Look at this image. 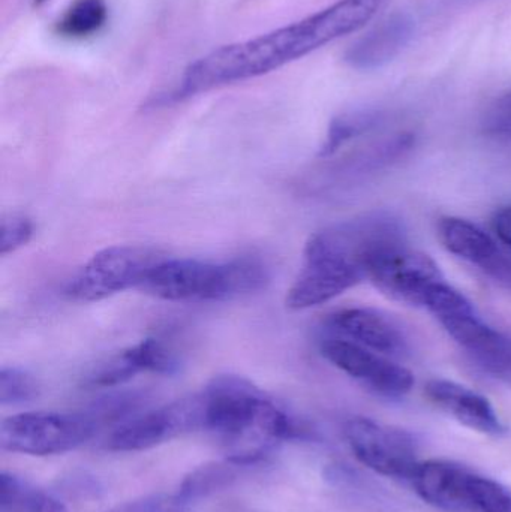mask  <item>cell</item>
Listing matches in <instances>:
<instances>
[{"instance_id": "obj_1", "label": "cell", "mask_w": 511, "mask_h": 512, "mask_svg": "<svg viewBox=\"0 0 511 512\" xmlns=\"http://www.w3.org/2000/svg\"><path fill=\"white\" fill-rule=\"evenodd\" d=\"M381 0H339L323 11L245 42L225 45L195 60L183 72L176 101L216 87L269 74L287 63L350 35L374 17Z\"/></svg>"}, {"instance_id": "obj_2", "label": "cell", "mask_w": 511, "mask_h": 512, "mask_svg": "<svg viewBox=\"0 0 511 512\" xmlns=\"http://www.w3.org/2000/svg\"><path fill=\"white\" fill-rule=\"evenodd\" d=\"M201 396L204 430L222 442L227 459L237 465H258L281 442L302 435L284 408L242 376H216Z\"/></svg>"}, {"instance_id": "obj_3", "label": "cell", "mask_w": 511, "mask_h": 512, "mask_svg": "<svg viewBox=\"0 0 511 512\" xmlns=\"http://www.w3.org/2000/svg\"><path fill=\"white\" fill-rule=\"evenodd\" d=\"M269 279V268L257 256L224 262L167 258L141 289L167 301H230L261 291Z\"/></svg>"}, {"instance_id": "obj_4", "label": "cell", "mask_w": 511, "mask_h": 512, "mask_svg": "<svg viewBox=\"0 0 511 512\" xmlns=\"http://www.w3.org/2000/svg\"><path fill=\"white\" fill-rule=\"evenodd\" d=\"M417 495L446 512H511V493L491 478L450 462H420L411 478Z\"/></svg>"}, {"instance_id": "obj_5", "label": "cell", "mask_w": 511, "mask_h": 512, "mask_svg": "<svg viewBox=\"0 0 511 512\" xmlns=\"http://www.w3.org/2000/svg\"><path fill=\"white\" fill-rule=\"evenodd\" d=\"M150 246L119 245L102 249L78 268L65 288L69 300L93 303L131 288H143L150 273L167 259Z\"/></svg>"}, {"instance_id": "obj_6", "label": "cell", "mask_w": 511, "mask_h": 512, "mask_svg": "<svg viewBox=\"0 0 511 512\" xmlns=\"http://www.w3.org/2000/svg\"><path fill=\"white\" fill-rule=\"evenodd\" d=\"M96 429L98 423L90 414L23 412L0 424V447L27 456H56L86 444Z\"/></svg>"}, {"instance_id": "obj_7", "label": "cell", "mask_w": 511, "mask_h": 512, "mask_svg": "<svg viewBox=\"0 0 511 512\" xmlns=\"http://www.w3.org/2000/svg\"><path fill=\"white\" fill-rule=\"evenodd\" d=\"M363 279L365 271L320 231L306 243L302 270L288 289L285 304L291 310L311 309L344 294Z\"/></svg>"}, {"instance_id": "obj_8", "label": "cell", "mask_w": 511, "mask_h": 512, "mask_svg": "<svg viewBox=\"0 0 511 512\" xmlns=\"http://www.w3.org/2000/svg\"><path fill=\"white\" fill-rule=\"evenodd\" d=\"M195 430H204V400L201 393L183 397L161 408L140 412L117 424L105 441V448L120 453L150 450Z\"/></svg>"}, {"instance_id": "obj_9", "label": "cell", "mask_w": 511, "mask_h": 512, "mask_svg": "<svg viewBox=\"0 0 511 512\" xmlns=\"http://www.w3.org/2000/svg\"><path fill=\"white\" fill-rule=\"evenodd\" d=\"M345 439L356 459L384 477L411 480L419 466V447L411 433L356 417L347 421Z\"/></svg>"}, {"instance_id": "obj_10", "label": "cell", "mask_w": 511, "mask_h": 512, "mask_svg": "<svg viewBox=\"0 0 511 512\" xmlns=\"http://www.w3.org/2000/svg\"><path fill=\"white\" fill-rule=\"evenodd\" d=\"M320 351L329 363L380 396L399 399L413 388L410 370L351 340L327 337L321 342Z\"/></svg>"}, {"instance_id": "obj_11", "label": "cell", "mask_w": 511, "mask_h": 512, "mask_svg": "<svg viewBox=\"0 0 511 512\" xmlns=\"http://www.w3.org/2000/svg\"><path fill=\"white\" fill-rule=\"evenodd\" d=\"M368 279L387 297L411 306H423L429 288L444 280L434 259L405 248L381 256Z\"/></svg>"}, {"instance_id": "obj_12", "label": "cell", "mask_w": 511, "mask_h": 512, "mask_svg": "<svg viewBox=\"0 0 511 512\" xmlns=\"http://www.w3.org/2000/svg\"><path fill=\"white\" fill-rule=\"evenodd\" d=\"M329 328L336 337L351 340L378 354L399 358L410 351L407 334L399 322L371 307L341 310L329 319Z\"/></svg>"}, {"instance_id": "obj_13", "label": "cell", "mask_w": 511, "mask_h": 512, "mask_svg": "<svg viewBox=\"0 0 511 512\" xmlns=\"http://www.w3.org/2000/svg\"><path fill=\"white\" fill-rule=\"evenodd\" d=\"M414 35V18L407 12H393L348 48L345 62L357 71L383 68L410 45Z\"/></svg>"}, {"instance_id": "obj_14", "label": "cell", "mask_w": 511, "mask_h": 512, "mask_svg": "<svg viewBox=\"0 0 511 512\" xmlns=\"http://www.w3.org/2000/svg\"><path fill=\"white\" fill-rule=\"evenodd\" d=\"M426 396L468 429L488 436H503L506 426L486 397L464 385L434 379L426 385Z\"/></svg>"}, {"instance_id": "obj_15", "label": "cell", "mask_w": 511, "mask_h": 512, "mask_svg": "<svg viewBox=\"0 0 511 512\" xmlns=\"http://www.w3.org/2000/svg\"><path fill=\"white\" fill-rule=\"evenodd\" d=\"M438 236L447 251L465 261L480 265L483 270L500 255L494 240L485 231L464 219H441L438 224Z\"/></svg>"}, {"instance_id": "obj_16", "label": "cell", "mask_w": 511, "mask_h": 512, "mask_svg": "<svg viewBox=\"0 0 511 512\" xmlns=\"http://www.w3.org/2000/svg\"><path fill=\"white\" fill-rule=\"evenodd\" d=\"M0 512H69L62 502L24 478L0 475Z\"/></svg>"}, {"instance_id": "obj_17", "label": "cell", "mask_w": 511, "mask_h": 512, "mask_svg": "<svg viewBox=\"0 0 511 512\" xmlns=\"http://www.w3.org/2000/svg\"><path fill=\"white\" fill-rule=\"evenodd\" d=\"M242 469H245V466L237 465L228 459L198 466L197 469L186 475L185 480L180 484L177 495L189 504L192 501L207 498V496L228 489L231 484L236 483Z\"/></svg>"}, {"instance_id": "obj_18", "label": "cell", "mask_w": 511, "mask_h": 512, "mask_svg": "<svg viewBox=\"0 0 511 512\" xmlns=\"http://www.w3.org/2000/svg\"><path fill=\"white\" fill-rule=\"evenodd\" d=\"M108 20L105 0H75L57 21L56 30L68 39H86L101 32Z\"/></svg>"}, {"instance_id": "obj_19", "label": "cell", "mask_w": 511, "mask_h": 512, "mask_svg": "<svg viewBox=\"0 0 511 512\" xmlns=\"http://www.w3.org/2000/svg\"><path fill=\"white\" fill-rule=\"evenodd\" d=\"M129 357L138 373L150 372L156 375L171 376L180 370L177 352L164 340L149 337L128 348Z\"/></svg>"}, {"instance_id": "obj_20", "label": "cell", "mask_w": 511, "mask_h": 512, "mask_svg": "<svg viewBox=\"0 0 511 512\" xmlns=\"http://www.w3.org/2000/svg\"><path fill=\"white\" fill-rule=\"evenodd\" d=\"M380 116L371 111H357V113L344 114L333 120L329 134L320 150V156H330L338 152L351 138L363 134L377 125Z\"/></svg>"}, {"instance_id": "obj_21", "label": "cell", "mask_w": 511, "mask_h": 512, "mask_svg": "<svg viewBox=\"0 0 511 512\" xmlns=\"http://www.w3.org/2000/svg\"><path fill=\"white\" fill-rule=\"evenodd\" d=\"M39 396V382L35 376L18 367L0 370V405L20 406L33 402Z\"/></svg>"}, {"instance_id": "obj_22", "label": "cell", "mask_w": 511, "mask_h": 512, "mask_svg": "<svg viewBox=\"0 0 511 512\" xmlns=\"http://www.w3.org/2000/svg\"><path fill=\"white\" fill-rule=\"evenodd\" d=\"M33 222L21 213H9L0 219V255L14 254L32 240Z\"/></svg>"}, {"instance_id": "obj_23", "label": "cell", "mask_w": 511, "mask_h": 512, "mask_svg": "<svg viewBox=\"0 0 511 512\" xmlns=\"http://www.w3.org/2000/svg\"><path fill=\"white\" fill-rule=\"evenodd\" d=\"M107 512H191L189 502L179 495H149L123 502Z\"/></svg>"}, {"instance_id": "obj_24", "label": "cell", "mask_w": 511, "mask_h": 512, "mask_svg": "<svg viewBox=\"0 0 511 512\" xmlns=\"http://www.w3.org/2000/svg\"><path fill=\"white\" fill-rule=\"evenodd\" d=\"M486 131L492 137L511 143V105L503 101L498 102L497 107L486 120Z\"/></svg>"}, {"instance_id": "obj_25", "label": "cell", "mask_w": 511, "mask_h": 512, "mask_svg": "<svg viewBox=\"0 0 511 512\" xmlns=\"http://www.w3.org/2000/svg\"><path fill=\"white\" fill-rule=\"evenodd\" d=\"M494 230L501 242L511 248V207L500 210L494 218Z\"/></svg>"}, {"instance_id": "obj_26", "label": "cell", "mask_w": 511, "mask_h": 512, "mask_svg": "<svg viewBox=\"0 0 511 512\" xmlns=\"http://www.w3.org/2000/svg\"><path fill=\"white\" fill-rule=\"evenodd\" d=\"M501 101L506 102V104L511 105V93H509V95H507V96H504V98L501 99Z\"/></svg>"}, {"instance_id": "obj_27", "label": "cell", "mask_w": 511, "mask_h": 512, "mask_svg": "<svg viewBox=\"0 0 511 512\" xmlns=\"http://www.w3.org/2000/svg\"><path fill=\"white\" fill-rule=\"evenodd\" d=\"M42 2H45V0H35L36 5H41Z\"/></svg>"}]
</instances>
